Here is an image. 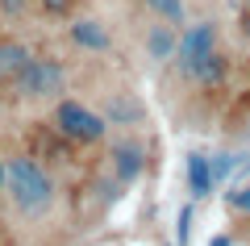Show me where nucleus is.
I'll use <instances>...</instances> for the list:
<instances>
[{"mask_svg": "<svg viewBox=\"0 0 250 246\" xmlns=\"http://www.w3.org/2000/svg\"><path fill=\"white\" fill-rule=\"evenodd\" d=\"M4 188H9V201L17 209V217H25V221L50 217L54 204H59V184L34 155L4 158Z\"/></svg>", "mask_w": 250, "mask_h": 246, "instance_id": "1", "label": "nucleus"}, {"mask_svg": "<svg viewBox=\"0 0 250 246\" xmlns=\"http://www.w3.org/2000/svg\"><path fill=\"white\" fill-rule=\"evenodd\" d=\"M67 88H71V71L54 54H34L21 67V75L13 79V92L25 105H54V100L67 96Z\"/></svg>", "mask_w": 250, "mask_h": 246, "instance_id": "2", "label": "nucleus"}, {"mask_svg": "<svg viewBox=\"0 0 250 246\" xmlns=\"http://www.w3.org/2000/svg\"><path fill=\"white\" fill-rule=\"evenodd\" d=\"M50 130L59 134V138L75 142V146H100V142L108 138V117L100 113V109L83 105V100L75 96H62L50 105Z\"/></svg>", "mask_w": 250, "mask_h": 246, "instance_id": "3", "label": "nucleus"}, {"mask_svg": "<svg viewBox=\"0 0 250 246\" xmlns=\"http://www.w3.org/2000/svg\"><path fill=\"white\" fill-rule=\"evenodd\" d=\"M108 163H113V176L121 188H134L138 179L146 176V163H150V150H146L142 138L134 134H121V138L108 142Z\"/></svg>", "mask_w": 250, "mask_h": 246, "instance_id": "4", "label": "nucleus"}, {"mask_svg": "<svg viewBox=\"0 0 250 246\" xmlns=\"http://www.w3.org/2000/svg\"><path fill=\"white\" fill-rule=\"evenodd\" d=\"M175 71H179V79H184V84H192V88H221V84H229L233 63H229V54L217 46V50L200 54V59L184 63V67H175Z\"/></svg>", "mask_w": 250, "mask_h": 246, "instance_id": "5", "label": "nucleus"}, {"mask_svg": "<svg viewBox=\"0 0 250 246\" xmlns=\"http://www.w3.org/2000/svg\"><path fill=\"white\" fill-rule=\"evenodd\" d=\"M217 46H221V25H217V21H208V17H200V21H184V25H179L175 67H184V63L200 59V54L217 50Z\"/></svg>", "mask_w": 250, "mask_h": 246, "instance_id": "6", "label": "nucleus"}, {"mask_svg": "<svg viewBox=\"0 0 250 246\" xmlns=\"http://www.w3.org/2000/svg\"><path fill=\"white\" fill-rule=\"evenodd\" d=\"M67 38H71L80 50H88V54H108L113 50V29H108V21H100V17H71Z\"/></svg>", "mask_w": 250, "mask_h": 246, "instance_id": "7", "label": "nucleus"}, {"mask_svg": "<svg viewBox=\"0 0 250 246\" xmlns=\"http://www.w3.org/2000/svg\"><path fill=\"white\" fill-rule=\"evenodd\" d=\"M175 50H179V25L154 17V25L146 29V59L167 67V63H175Z\"/></svg>", "mask_w": 250, "mask_h": 246, "instance_id": "8", "label": "nucleus"}, {"mask_svg": "<svg viewBox=\"0 0 250 246\" xmlns=\"http://www.w3.org/2000/svg\"><path fill=\"white\" fill-rule=\"evenodd\" d=\"M100 113L108 117V125H121V130L146 121V105L134 96V92H108L104 105H100Z\"/></svg>", "mask_w": 250, "mask_h": 246, "instance_id": "9", "label": "nucleus"}, {"mask_svg": "<svg viewBox=\"0 0 250 246\" xmlns=\"http://www.w3.org/2000/svg\"><path fill=\"white\" fill-rule=\"evenodd\" d=\"M29 59H34V50L21 38H0V88H9Z\"/></svg>", "mask_w": 250, "mask_h": 246, "instance_id": "10", "label": "nucleus"}, {"mask_svg": "<svg viewBox=\"0 0 250 246\" xmlns=\"http://www.w3.org/2000/svg\"><path fill=\"white\" fill-rule=\"evenodd\" d=\"M213 188H217V176H213V158L208 155H188V192H192V201H205V196H213Z\"/></svg>", "mask_w": 250, "mask_h": 246, "instance_id": "11", "label": "nucleus"}, {"mask_svg": "<svg viewBox=\"0 0 250 246\" xmlns=\"http://www.w3.org/2000/svg\"><path fill=\"white\" fill-rule=\"evenodd\" d=\"M142 4L154 13V17L171 21V25H184V21H188V9H184V0H142Z\"/></svg>", "mask_w": 250, "mask_h": 246, "instance_id": "12", "label": "nucleus"}, {"mask_svg": "<svg viewBox=\"0 0 250 246\" xmlns=\"http://www.w3.org/2000/svg\"><path fill=\"white\" fill-rule=\"evenodd\" d=\"M225 209L238 213L242 221H250V184H233L229 192H225Z\"/></svg>", "mask_w": 250, "mask_h": 246, "instance_id": "13", "label": "nucleus"}, {"mask_svg": "<svg viewBox=\"0 0 250 246\" xmlns=\"http://www.w3.org/2000/svg\"><path fill=\"white\" fill-rule=\"evenodd\" d=\"M242 167V155H233V150H221V155H213V176L217 184H225V179H233Z\"/></svg>", "mask_w": 250, "mask_h": 246, "instance_id": "14", "label": "nucleus"}, {"mask_svg": "<svg viewBox=\"0 0 250 246\" xmlns=\"http://www.w3.org/2000/svg\"><path fill=\"white\" fill-rule=\"evenodd\" d=\"M192 217H196V201H188L175 217V246H188L192 242Z\"/></svg>", "mask_w": 250, "mask_h": 246, "instance_id": "15", "label": "nucleus"}, {"mask_svg": "<svg viewBox=\"0 0 250 246\" xmlns=\"http://www.w3.org/2000/svg\"><path fill=\"white\" fill-rule=\"evenodd\" d=\"M50 17H71V9H75V0H38Z\"/></svg>", "mask_w": 250, "mask_h": 246, "instance_id": "16", "label": "nucleus"}, {"mask_svg": "<svg viewBox=\"0 0 250 246\" xmlns=\"http://www.w3.org/2000/svg\"><path fill=\"white\" fill-rule=\"evenodd\" d=\"M250 176V155H242V167H238V176H233V179H246Z\"/></svg>", "mask_w": 250, "mask_h": 246, "instance_id": "17", "label": "nucleus"}, {"mask_svg": "<svg viewBox=\"0 0 250 246\" xmlns=\"http://www.w3.org/2000/svg\"><path fill=\"white\" fill-rule=\"evenodd\" d=\"M208 246H233V238H229V234H217V238H213Z\"/></svg>", "mask_w": 250, "mask_h": 246, "instance_id": "18", "label": "nucleus"}, {"mask_svg": "<svg viewBox=\"0 0 250 246\" xmlns=\"http://www.w3.org/2000/svg\"><path fill=\"white\" fill-rule=\"evenodd\" d=\"M242 38H246V42H250V13H246V17H242Z\"/></svg>", "mask_w": 250, "mask_h": 246, "instance_id": "19", "label": "nucleus"}, {"mask_svg": "<svg viewBox=\"0 0 250 246\" xmlns=\"http://www.w3.org/2000/svg\"><path fill=\"white\" fill-rule=\"evenodd\" d=\"M0 184H4V163H0Z\"/></svg>", "mask_w": 250, "mask_h": 246, "instance_id": "20", "label": "nucleus"}, {"mask_svg": "<svg viewBox=\"0 0 250 246\" xmlns=\"http://www.w3.org/2000/svg\"><path fill=\"white\" fill-rule=\"evenodd\" d=\"M246 13H250V0H246Z\"/></svg>", "mask_w": 250, "mask_h": 246, "instance_id": "21", "label": "nucleus"}]
</instances>
